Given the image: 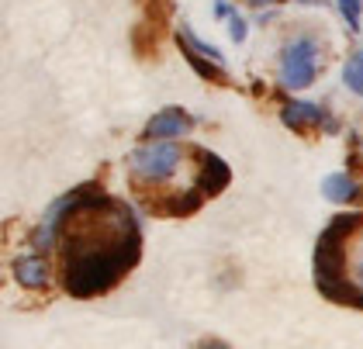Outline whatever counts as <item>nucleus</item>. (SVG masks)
I'll return each instance as SVG.
<instances>
[{"label":"nucleus","mask_w":363,"mask_h":349,"mask_svg":"<svg viewBox=\"0 0 363 349\" xmlns=\"http://www.w3.org/2000/svg\"><path fill=\"white\" fill-rule=\"evenodd\" d=\"M201 162H204V170H201L197 190H201V194H218V190H225V184L232 180L225 160H218L215 153H201Z\"/></svg>","instance_id":"7"},{"label":"nucleus","mask_w":363,"mask_h":349,"mask_svg":"<svg viewBox=\"0 0 363 349\" xmlns=\"http://www.w3.org/2000/svg\"><path fill=\"white\" fill-rule=\"evenodd\" d=\"M252 4H277V0H252ZM305 4H322V0H305Z\"/></svg>","instance_id":"14"},{"label":"nucleus","mask_w":363,"mask_h":349,"mask_svg":"<svg viewBox=\"0 0 363 349\" xmlns=\"http://www.w3.org/2000/svg\"><path fill=\"white\" fill-rule=\"evenodd\" d=\"M38 249L56 245L62 253V287L73 297H97L139 263L142 228L128 204L90 184L66 194L45 215L38 236Z\"/></svg>","instance_id":"1"},{"label":"nucleus","mask_w":363,"mask_h":349,"mask_svg":"<svg viewBox=\"0 0 363 349\" xmlns=\"http://www.w3.org/2000/svg\"><path fill=\"white\" fill-rule=\"evenodd\" d=\"M315 62H318V45L311 38H294L284 55H280V77H284V87L291 90H301L315 80Z\"/></svg>","instance_id":"3"},{"label":"nucleus","mask_w":363,"mask_h":349,"mask_svg":"<svg viewBox=\"0 0 363 349\" xmlns=\"http://www.w3.org/2000/svg\"><path fill=\"white\" fill-rule=\"evenodd\" d=\"M280 121H284L291 132H305V128H325V132H335V128H339L318 104H308V101H287L284 111H280Z\"/></svg>","instance_id":"5"},{"label":"nucleus","mask_w":363,"mask_h":349,"mask_svg":"<svg viewBox=\"0 0 363 349\" xmlns=\"http://www.w3.org/2000/svg\"><path fill=\"white\" fill-rule=\"evenodd\" d=\"M228 31H232V42H242V38H246V21H242L239 14H232V18H228Z\"/></svg>","instance_id":"11"},{"label":"nucleus","mask_w":363,"mask_h":349,"mask_svg":"<svg viewBox=\"0 0 363 349\" xmlns=\"http://www.w3.org/2000/svg\"><path fill=\"white\" fill-rule=\"evenodd\" d=\"M11 270H14L18 284H25V287H31V291H42V287L49 284V267H45L42 253H28V256H18Z\"/></svg>","instance_id":"6"},{"label":"nucleus","mask_w":363,"mask_h":349,"mask_svg":"<svg viewBox=\"0 0 363 349\" xmlns=\"http://www.w3.org/2000/svg\"><path fill=\"white\" fill-rule=\"evenodd\" d=\"M194 128V118L184 108H163L149 118V125L142 128V138H152V142H177L180 135H187Z\"/></svg>","instance_id":"4"},{"label":"nucleus","mask_w":363,"mask_h":349,"mask_svg":"<svg viewBox=\"0 0 363 349\" xmlns=\"http://www.w3.org/2000/svg\"><path fill=\"white\" fill-rule=\"evenodd\" d=\"M353 287H357V291H360V294H363V263H360V267H357V277H353Z\"/></svg>","instance_id":"12"},{"label":"nucleus","mask_w":363,"mask_h":349,"mask_svg":"<svg viewBox=\"0 0 363 349\" xmlns=\"http://www.w3.org/2000/svg\"><path fill=\"white\" fill-rule=\"evenodd\" d=\"M184 160V149L180 142H152L145 149L132 153V173L142 180H169L177 173V166Z\"/></svg>","instance_id":"2"},{"label":"nucleus","mask_w":363,"mask_h":349,"mask_svg":"<svg viewBox=\"0 0 363 349\" xmlns=\"http://www.w3.org/2000/svg\"><path fill=\"white\" fill-rule=\"evenodd\" d=\"M197 349H228L225 343H208V346H197Z\"/></svg>","instance_id":"13"},{"label":"nucleus","mask_w":363,"mask_h":349,"mask_svg":"<svg viewBox=\"0 0 363 349\" xmlns=\"http://www.w3.org/2000/svg\"><path fill=\"white\" fill-rule=\"evenodd\" d=\"M342 18L350 21V31H360V0H335Z\"/></svg>","instance_id":"10"},{"label":"nucleus","mask_w":363,"mask_h":349,"mask_svg":"<svg viewBox=\"0 0 363 349\" xmlns=\"http://www.w3.org/2000/svg\"><path fill=\"white\" fill-rule=\"evenodd\" d=\"M322 194H325L329 201H350V197L357 194V184H353L346 173H333V177L322 180Z\"/></svg>","instance_id":"8"},{"label":"nucleus","mask_w":363,"mask_h":349,"mask_svg":"<svg viewBox=\"0 0 363 349\" xmlns=\"http://www.w3.org/2000/svg\"><path fill=\"white\" fill-rule=\"evenodd\" d=\"M342 83H346L353 94H360L363 97V52L350 55V62L342 66Z\"/></svg>","instance_id":"9"}]
</instances>
